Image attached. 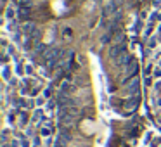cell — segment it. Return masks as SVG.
<instances>
[{
  "label": "cell",
  "instance_id": "277c9868",
  "mask_svg": "<svg viewBox=\"0 0 161 147\" xmlns=\"http://www.w3.org/2000/svg\"><path fill=\"white\" fill-rule=\"evenodd\" d=\"M63 35H64V38H71V28H64V33H63Z\"/></svg>",
  "mask_w": 161,
  "mask_h": 147
},
{
  "label": "cell",
  "instance_id": "3957f363",
  "mask_svg": "<svg viewBox=\"0 0 161 147\" xmlns=\"http://www.w3.org/2000/svg\"><path fill=\"white\" fill-rule=\"evenodd\" d=\"M137 69H139V64H137V63H132L128 68H126V78L132 76V74H135V71H137Z\"/></svg>",
  "mask_w": 161,
  "mask_h": 147
},
{
  "label": "cell",
  "instance_id": "7a4b0ae2",
  "mask_svg": "<svg viewBox=\"0 0 161 147\" xmlns=\"http://www.w3.org/2000/svg\"><path fill=\"white\" fill-rule=\"evenodd\" d=\"M109 14H118V12H116V4L114 2H109L108 5H106L104 7V16H109Z\"/></svg>",
  "mask_w": 161,
  "mask_h": 147
},
{
  "label": "cell",
  "instance_id": "6da1fadb",
  "mask_svg": "<svg viewBox=\"0 0 161 147\" xmlns=\"http://www.w3.org/2000/svg\"><path fill=\"white\" fill-rule=\"evenodd\" d=\"M123 54H125V45H123V43H116V45H113L111 50H109L111 59H118V57L123 56Z\"/></svg>",
  "mask_w": 161,
  "mask_h": 147
}]
</instances>
